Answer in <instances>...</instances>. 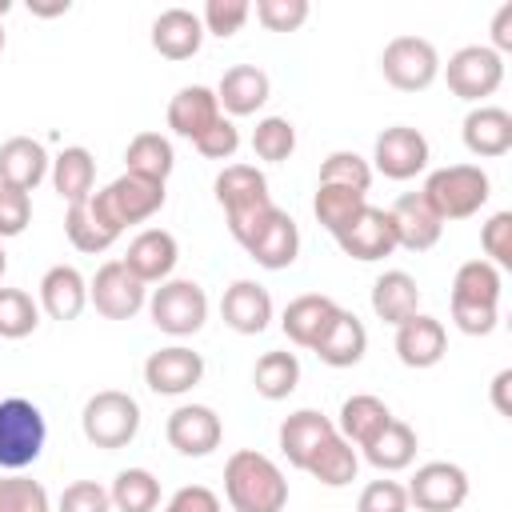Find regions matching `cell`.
Returning a JSON list of instances; mask_svg holds the SVG:
<instances>
[{
  "instance_id": "cell-33",
  "label": "cell",
  "mask_w": 512,
  "mask_h": 512,
  "mask_svg": "<svg viewBox=\"0 0 512 512\" xmlns=\"http://www.w3.org/2000/svg\"><path fill=\"white\" fill-rule=\"evenodd\" d=\"M124 164H128L124 172L164 184V180L172 176V168H176L172 140L160 136V132H136V136L128 140V148H124Z\"/></svg>"
},
{
  "instance_id": "cell-45",
  "label": "cell",
  "mask_w": 512,
  "mask_h": 512,
  "mask_svg": "<svg viewBox=\"0 0 512 512\" xmlns=\"http://www.w3.org/2000/svg\"><path fill=\"white\" fill-rule=\"evenodd\" d=\"M248 16H252L248 0H208L204 12H200V24H204V32L228 40V36H236L248 24Z\"/></svg>"
},
{
  "instance_id": "cell-3",
  "label": "cell",
  "mask_w": 512,
  "mask_h": 512,
  "mask_svg": "<svg viewBox=\"0 0 512 512\" xmlns=\"http://www.w3.org/2000/svg\"><path fill=\"white\" fill-rule=\"evenodd\" d=\"M420 192L440 220H468L488 204L492 180L480 164H448V168H436Z\"/></svg>"
},
{
  "instance_id": "cell-23",
  "label": "cell",
  "mask_w": 512,
  "mask_h": 512,
  "mask_svg": "<svg viewBox=\"0 0 512 512\" xmlns=\"http://www.w3.org/2000/svg\"><path fill=\"white\" fill-rule=\"evenodd\" d=\"M220 316L232 332L240 336H260L272 320V296L264 284L256 280H236L224 288V300H220Z\"/></svg>"
},
{
  "instance_id": "cell-39",
  "label": "cell",
  "mask_w": 512,
  "mask_h": 512,
  "mask_svg": "<svg viewBox=\"0 0 512 512\" xmlns=\"http://www.w3.org/2000/svg\"><path fill=\"white\" fill-rule=\"evenodd\" d=\"M108 496H112L116 512H156L160 508V480L148 468H120Z\"/></svg>"
},
{
  "instance_id": "cell-10",
  "label": "cell",
  "mask_w": 512,
  "mask_h": 512,
  "mask_svg": "<svg viewBox=\"0 0 512 512\" xmlns=\"http://www.w3.org/2000/svg\"><path fill=\"white\" fill-rule=\"evenodd\" d=\"M88 304L104 316V320H132L144 304H148V284H140L124 260H108L96 268V276L88 280Z\"/></svg>"
},
{
  "instance_id": "cell-22",
  "label": "cell",
  "mask_w": 512,
  "mask_h": 512,
  "mask_svg": "<svg viewBox=\"0 0 512 512\" xmlns=\"http://www.w3.org/2000/svg\"><path fill=\"white\" fill-rule=\"evenodd\" d=\"M460 136H464V148L472 156H484V160L508 156V148H512V112L496 108V104H476L464 116Z\"/></svg>"
},
{
  "instance_id": "cell-43",
  "label": "cell",
  "mask_w": 512,
  "mask_h": 512,
  "mask_svg": "<svg viewBox=\"0 0 512 512\" xmlns=\"http://www.w3.org/2000/svg\"><path fill=\"white\" fill-rule=\"evenodd\" d=\"M252 152L268 164H280L296 152V124L288 116H264L252 132Z\"/></svg>"
},
{
  "instance_id": "cell-56",
  "label": "cell",
  "mask_w": 512,
  "mask_h": 512,
  "mask_svg": "<svg viewBox=\"0 0 512 512\" xmlns=\"http://www.w3.org/2000/svg\"><path fill=\"white\" fill-rule=\"evenodd\" d=\"M8 8H12V4H8V0H0V16H4V12H8Z\"/></svg>"
},
{
  "instance_id": "cell-31",
  "label": "cell",
  "mask_w": 512,
  "mask_h": 512,
  "mask_svg": "<svg viewBox=\"0 0 512 512\" xmlns=\"http://www.w3.org/2000/svg\"><path fill=\"white\" fill-rule=\"evenodd\" d=\"M392 420V408L372 396V392H356L340 404V420H336V432L352 444V448H364L368 440H376L384 432V424Z\"/></svg>"
},
{
  "instance_id": "cell-11",
  "label": "cell",
  "mask_w": 512,
  "mask_h": 512,
  "mask_svg": "<svg viewBox=\"0 0 512 512\" xmlns=\"http://www.w3.org/2000/svg\"><path fill=\"white\" fill-rule=\"evenodd\" d=\"M428 160H432L428 136L420 128H412V124H392L372 144V164L388 180H412V176H420L428 168Z\"/></svg>"
},
{
  "instance_id": "cell-7",
  "label": "cell",
  "mask_w": 512,
  "mask_h": 512,
  "mask_svg": "<svg viewBox=\"0 0 512 512\" xmlns=\"http://www.w3.org/2000/svg\"><path fill=\"white\" fill-rule=\"evenodd\" d=\"M148 316L160 332L168 336H196L208 320V296L196 280H164L160 288L148 292Z\"/></svg>"
},
{
  "instance_id": "cell-19",
  "label": "cell",
  "mask_w": 512,
  "mask_h": 512,
  "mask_svg": "<svg viewBox=\"0 0 512 512\" xmlns=\"http://www.w3.org/2000/svg\"><path fill=\"white\" fill-rule=\"evenodd\" d=\"M448 352V332L436 316L416 312L404 324H396V356L404 368H436Z\"/></svg>"
},
{
  "instance_id": "cell-28",
  "label": "cell",
  "mask_w": 512,
  "mask_h": 512,
  "mask_svg": "<svg viewBox=\"0 0 512 512\" xmlns=\"http://www.w3.org/2000/svg\"><path fill=\"white\" fill-rule=\"evenodd\" d=\"M48 152L40 140L32 136H12L0 144V184L8 188H20V192H32L44 176H48Z\"/></svg>"
},
{
  "instance_id": "cell-24",
  "label": "cell",
  "mask_w": 512,
  "mask_h": 512,
  "mask_svg": "<svg viewBox=\"0 0 512 512\" xmlns=\"http://www.w3.org/2000/svg\"><path fill=\"white\" fill-rule=\"evenodd\" d=\"M84 308H88V280L80 276V268L52 264L40 276V312L64 324V320H76Z\"/></svg>"
},
{
  "instance_id": "cell-30",
  "label": "cell",
  "mask_w": 512,
  "mask_h": 512,
  "mask_svg": "<svg viewBox=\"0 0 512 512\" xmlns=\"http://www.w3.org/2000/svg\"><path fill=\"white\" fill-rule=\"evenodd\" d=\"M312 352H316L328 368H352V364H360L364 352H368V328H364V320H360L356 312L340 308V316L332 320V328L324 332V340H320Z\"/></svg>"
},
{
  "instance_id": "cell-50",
  "label": "cell",
  "mask_w": 512,
  "mask_h": 512,
  "mask_svg": "<svg viewBox=\"0 0 512 512\" xmlns=\"http://www.w3.org/2000/svg\"><path fill=\"white\" fill-rule=\"evenodd\" d=\"M28 220H32V196L0 184V240L20 236L28 228Z\"/></svg>"
},
{
  "instance_id": "cell-25",
  "label": "cell",
  "mask_w": 512,
  "mask_h": 512,
  "mask_svg": "<svg viewBox=\"0 0 512 512\" xmlns=\"http://www.w3.org/2000/svg\"><path fill=\"white\" fill-rule=\"evenodd\" d=\"M204 44V24L188 8H164L152 20V48L164 60H192Z\"/></svg>"
},
{
  "instance_id": "cell-26",
  "label": "cell",
  "mask_w": 512,
  "mask_h": 512,
  "mask_svg": "<svg viewBox=\"0 0 512 512\" xmlns=\"http://www.w3.org/2000/svg\"><path fill=\"white\" fill-rule=\"evenodd\" d=\"M220 116H224V112H220V104H216V92L204 88V84H188V88H180V92L168 100V128H172L176 136L192 140V144H196Z\"/></svg>"
},
{
  "instance_id": "cell-34",
  "label": "cell",
  "mask_w": 512,
  "mask_h": 512,
  "mask_svg": "<svg viewBox=\"0 0 512 512\" xmlns=\"http://www.w3.org/2000/svg\"><path fill=\"white\" fill-rule=\"evenodd\" d=\"M64 232H68V240H72V248L76 252H108L116 240H120V232L96 212V204H92V196L88 200H80V204H68V212H64Z\"/></svg>"
},
{
  "instance_id": "cell-1",
  "label": "cell",
  "mask_w": 512,
  "mask_h": 512,
  "mask_svg": "<svg viewBox=\"0 0 512 512\" xmlns=\"http://www.w3.org/2000/svg\"><path fill=\"white\" fill-rule=\"evenodd\" d=\"M224 496L232 512H280L288 504V480L272 456L240 448L224 464Z\"/></svg>"
},
{
  "instance_id": "cell-20",
  "label": "cell",
  "mask_w": 512,
  "mask_h": 512,
  "mask_svg": "<svg viewBox=\"0 0 512 512\" xmlns=\"http://www.w3.org/2000/svg\"><path fill=\"white\" fill-rule=\"evenodd\" d=\"M332 436H336V424H332L324 412L300 408V412L284 416V424H280V452H284V460H288L292 468L304 472V468L312 464V456H316Z\"/></svg>"
},
{
  "instance_id": "cell-27",
  "label": "cell",
  "mask_w": 512,
  "mask_h": 512,
  "mask_svg": "<svg viewBox=\"0 0 512 512\" xmlns=\"http://www.w3.org/2000/svg\"><path fill=\"white\" fill-rule=\"evenodd\" d=\"M244 252H248L260 268H268V272L292 268L296 256H300V228H296V220H292L284 208H276V216L252 236V244H248Z\"/></svg>"
},
{
  "instance_id": "cell-52",
  "label": "cell",
  "mask_w": 512,
  "mask_h": 512,
  "mask_svg": "<svg viewBox=\"0 0 512 512\" xmlns=\"http://www.w3.org/2000/svg\"><path fill=\"white\" fill-rule=\"evenodd\" d=\"M164 512H220V496L212 488H204V484H188V488L172 492Z\"/></svg>"
},
{
  "instance_id": "cell-4",
  "label": "cell",
  "mask_w": 512,
  "mask_h": 512,
  "mask_svg": "<svg viewBox=\"0 0 512 512\" xmlns=\"http://www.w3.org/2000/svg\"><path fill=\"white\" fill-rule=\"evenodd\" d=\"M44 440H48V424L32 400L24 396L0 400V468L4 472H24L28 464H36L44 452Z\"/></svg>"
},
{
  "instance_id": "cell-46",
  "label": "cell",
  "mask_w": 512,
  "mask_h": 512,
  "mask_svg": "<svg viewBox=\"0 0 512 512\" xmlns=\"http://www.w3.org/2000/svg\"><path fill=\"white\" fill-rule=\"evenodd\" d=\"M252 12L268 32H296L312 8H308V0H256Z\"/></svg>"
},
{
  "instance_id": "cell-41",
  "label": "cell",
  "mask_w": 512,
  "mask_h": 512,
  "mask_svg": "<svg viewBox=\"0 0 512 512\" xmlns=\"http://www.w3.org/2000/svg\"><path fill=\"white\" fill-rule=\"evenodd\" d=\"M40 328V300L24 288H0V340H24Z\"/></svg>"
},
{
  "instance_id": "cell-9",
  "label": "cell",
  "mask_w": 512,
  "mask_h": 512,
  "mask_svg": "<svg viewBox=\"0 0 512 512\" xmlns=\"http://www.w3.org/2000/svg\"><path fill=\"white\" fill-rule=\"evenodd\" d=\"M380 72L400 92H424L440 76V52L424 36H396L380 52Z\"/></svg>"
},
{
  "instance_id": "cell-38",
  "label": "cell",
  "mask_w": 512,
  "mask_h": 512,
  "mask_svg": "<svg viewBox=\"0 0 512 512\" xmlns=\"http://www.w3.org/2000/svg\"><path fill=\"white\" fill-rule=\"evenodd\" d=\"M312 480H320L324 488H344V484H352L356 480V472H360V456H356V448L336 432L316 456H312V464L304 468Z\"/></svg>"
},
{
  "instance_id": "cell-37",
  "label": "cell",
  "mask_w": 512,
  "mask_h": 512,
  "mask_svg": "<svg viewBox=\"0 0 512 512\" xmlns=\"http://www.w3.org/2000/svg\"><path fill=\"white\" fill-rule=\"evenodd\" d=\"M252 384H256V392L264 396V400H288L292 392H296V384H300V360H296V352H264L260 360H256V368H252Z\"/></svg>"
},
{
  "instance_id": "cell-13",
  "label": "cell",
  "mask_w": 512,
  "mask_h": 512,
  "mask_svg": "<svg viewBox=\"0 0 512 512\" xmlns=\"http://www.w3.org/2000/svg\"><path fill=\"white\" fill-rule=\"evenodd\" d=\"M204 380V356L192 352L188 344H168L156 348L144 360V384L156 396H184Z\"/></svg>"
},
{
  "instance_id": "cell-53",
  "label": "cell",
  "mask_w": 512,
  "mask_h": 512,
  "mask_svg": "<svg viewBox=\"0 0 512 512\" xmlns=\"http://www.w3.org/2000/svg\"><path fill=\"white\" fill-rule=\"evenodd\" d=\"M492 52H512V4H504L496 16H492Z\"/></svg>"
},
{
  "instance_id": "cell-8",
  "label": "cell",
  "mask_w": 512,
  "mask_h": 512,
  "mask_svg": "<svg viewBox=\"0 0 512 512\" xmlns=\"http://www.w3.org/2000/svg\"><path fill=\"white\" fill-rule=\"evenodd\" d=\"M444 84L452 96L480 104L484 96H492L504 84V56L492 52L488 44H464L448 56V64H440Z\"/></svg>"
},
{
  "instance_id": "cell-15",
  "label": "cell",
  "mask_w": 512,
  "mask_h": 512,
  "mask_svg": "<svg viewBox=\"0 0 512 512\" xmlns=\"http://www.w3.org/2000/svg\"><path fill=\"white\" fill-rule=\"evenodd\" d=\"M164 436L180 456H212L224 440V424L208 404H180L172 408Z\"/></svg>"
},
{
  "instance_id": "cell-36",
  "label": "cell",
  "mask_w": 512,
  "mask_h": 512,
  "mask_svg": "<svg viewBox=\"0 0 512 512\" xmlns=\"http://www.w3.org/2000/svg\"><path fill=\"white\" fill-rule=\"evenodd\" d=\"M92 184H96V160L88 148L72 144L52 160V188L60 192V200L80 204L92 196Z\"/></svg>"
},
{
  "instance_id": "cell-32",
  "label": "cell",
  "mask_w": 512,
  "mask_h": 512,
  "mask_svg": "<svg viewBox=\"0 0 512 512\" xmlns=\"http://www.w3.org/2000/svg\"><path fill=\"white\" fill-rule=\"evenodd\" d=\"M372 312L384 324H392V328L404 324L408 316H416L420 312V288H416V280L408 272H400V268L376 276V284H372Z\"/></svg>"
},
{
  "instance_id": "cell-40",
  "label": "cell",
  "mask_w": 512,
  "mask_h": 512,
  "mask_svg": "<svg viewBox=\"0 0 512 512\" xmlns=\"http://www.w3.org/2000/svg\"><path fill=\"white\" fill-rule=\"evenodd\" d=\"M368 200H364V192H352V188H336V184H316V196H312V212H316V220H320V228L324 232H344L352 220H356V212L364 208Z\"/></svg>"
},
{
  "instance_id": "cell-2",
  "label": "cell",
  "mask_w": 512,
  "mask_h": 512,
  "mask_svg": "<svg viewBox=\"0 0 512 512\" xmlns=\"http://www.w3.org/2000/svg\"><path fill=\"white\" fill-rule=\"evenodd\" d=\"M500 268L480 260H464L452 276V324L464 336H488L500 324Z\"/></svg>"
},
{
  "instance_id": "cell-14",
  "label": "cell",
  "mask_w": 512,
  "mask_h": 512,
  "mask_svg": "<svg viewBox=\"0 0 512 512\" xmlns=\"http://www.w3.org/2000/svg\"><path fill=\"white\" fill-rule=\"evenodd\" d=\"M332 240L340 244L344 256L364 260V264L384 260V256L396 252V228H392V216H388V208H372V204H364V208L356 212V220H352L344 232H336Z\"/></svg>"
},
{
  "instance_id": "cell-12",
  "label": "cell",
  "mask_w": 512,
  "mask_h": 512,
  "mask_svg": "<svg viewBox=\"0 0 512 512\" xmlns=\"http://www.w3.org/2000/svg\"><path fill=\"white\" fill-rule=\"evenodd\" d=\"M468 500V472L452 460H428L408 480V504L420 512H456Z\"/></svg>"
},
{
  "instance_id": "cell-57",
  "label": "cell",
  "mask_w": 512,
  "mask_h": 512,
  "mask_svg": "<svg viewBox=\"0 0 512 512\" xmlns=\"http://www.w3.org/2000/svg\"><path fill=\"white\" fill-rule=\"evenodd\" d=\"M0 52H4V24H0Z\"/></svg>"
},
{
  "instance_id": "cell-51",
  "label": "cell",
  "mask_w": 512,
  "mask_h": 512,
  "mask_svg": "<svg viewBox=\"0 0 512 512\" xmlns=\"http://www.w3.org/2000/svg\"><path fill=\"white\" fill-rule=\"evenodd\" d=\"M236 148H240V128H236L228 116H220V120L196 140V152H200L204 160H232Z\"/></svg>"
},
{
  "instance_id": "cell-16",
  "label": "cell",
  "mask_w": 512,
  "mask_h": 512,
  "mask_svg": "<svg viewBox=\"0 0 512 512\" xmlns=\"http://www.w3.org/2000/svg\"><path fill=\"white\" fill-rule=\"evenodd\" d=\"M388 216H392V228H396V248H408V252L436 248V240L444 232V220L432 212V204L424 200V192L396 196V204L388 208Z\"/></svg>"
},
{
  "instance_id": "cell-42",
  "label": "cell",
  "mask_w": 512,
  "mask_h": 512,
  "mask_svg": "<svg viewBox=\"0 0 512 512\" xmlns=\"http://www.w3.org/2000/svg\"><path fill=\"white\" fill-rule=\"evenodd\" d=\"M316 184H336V188H352V192H364L368 196V188H372V164L360 152L336 148V152L324 156Z\"/></svg>"
},
{
  "instance_id": "cell-18",
  "label": "cell",
  "mask_w": 512,
  "mask_h": 512,
  "mask_svg": "<svg viewBox=\"0 0 512 512\" xmlns=\"http://www.w3.org/2000/svg\"><path fill=\"white\" fill-rule=\"evenodd\" d=\"M340 316V304L332 296H320V292H304L296 300H288L284 316H280V328L284 336L296 344V348H316L324 340V332L332 328V320Z\"/></svg>"
},
{
  "instance_id": "cell-35",
  "label": "cell",
  "mask_w": 512,
  "mask_h": 512,
  "mask_svg": "<svg viewBox=\"0 0 512 512\" xmlns=\"http://www.w3.org/2000/svg\"><path fill=\"white\" fill-rule=\"evenodd\" d=\"M364 460L372 464V468H380V472H404L412 460H416V432H412V424H404V420H388L384 424V432L376 436V440H368L364 448Z\"/></svg>"
},
{
  "instance_id": "cell-49",
  "label": "cell",
  "mask_w": 512,
  "mask_h": 512,
  "mask_svg": "<svg viewBox=\"0 0 512 512\" xmlns=\"http://www.w3.org/2000/svg\"><path fill=\"white\" fill-rule=\"evenodd\" d=\"M356 512H408V488L400 480H372L360 492Z\"/></svg>"
},
{
  "instance_id": "cell-55",
  "label": "cell",
  "mask_w": 512,
  "mask_h": 512,
  "mask_svg": "<svg viewBox=\"0 0 512 512\" xmlns=\"http://www.w3.org/2000/svg\"><path fill=\"white\" fill-rule=\"evenodd\" d=\"M4 272H8V252L0 248V280H4Z\"/></svg>"
},
{
  "instance_id": "cell-29",
  "label": "cell",
  "mask_w": 512,
  "mask_h": 512,
  "mask_svg": "<svg viewBox=\"0 0 512 512\" xmlns=\"http://www.w3.org/2000/svg\"><path fill=\"white\" fill-rule=\"evenodd\" d=\"M216 200L224 208V216H240L256 204H268V180L256 164H228L220 176H216Z\"/></svg>"
},
{
  "instance_id": "cell-54",
  "label": "cell",
  "mask_w": 512,
  "mask_h": 512,
  "mask_svg": "<svg viewBox=\"0 0 512 512\" xmlns=\"http://www.w3.org/2000/svg\"><path fill=\"white\" fill-rule=\"evenodd\" d=\"M508 388H512V368H500L492 376V404L500 416H512V400H508Z\"/></svg>"
},
{
  "instance_id": "cell-21",
  "label": "cell",
  "mask_w": 512,
  "mask_h": 512,
  "mask_svg": "<svg viewBox=\"0 0 512 512\" xmlns=\"http://www.w3.org/2000/svg\"><path fill=\"white\" fill-rule=\"evenodd\" d=\"M212 92H216L220 112H228V120H232V116H252V112H260V108L268 104L272 80H268V72L256 68V64H232V68L220 76V84H216Z\"/></svg>"
},
{
  "instance_id": "cell-47",
  "label": "cell",
  "mask_w": 512,
  "mask_h": 512,
  "mask_svg": "<svg viewBox=\"0 0 512 512\" xmlns=\"http://www.w3.org/2000/svg\"><path fill=\"white\" fill-rule=\"evenodd\" d=\"M480 248H484V260L488 264L512 268V212H496L480 228Z\"/></svg>"
},
{
  "instance_id": "cell-44",
  "label": "cell",
  "mask_w": 512,
  "mask_h": 512,
  "mask_svg": "<svg viewBox=\"0 0 512 512\" xmlns=\"http://www.w3.org/2000/svg\"><path fill=\"white\" fill-rule=\"evenodd\" d=\"M0 512H52V500L40 480L24 472L0 476Z\"/></svg>"
},
{
  "instance_id": "cell-17",
  "label": "cell",
  "mask_w": 512,
  "mask_h": 512,
  "mask_svg": "<svg viewBox=\"0 0 512 512\" xmlns=\"http://www.w3.org/2000/svg\"><path fill=\"white\" fill-rule=\"evenodd\" d=\"M176 260H180L176 236L164 232V228H144L140 236H132L128 256H124V268H128L140 284H164V280H172Z\"/></svg>"
},
{
  "instance_id": "cell-5",
  "label": "cell",
  "mask_w": 512,
  "mask_h": 512,
  "mask_svg": "<svg viewBox=\"0 0 512 512\" xmlns=\"http://www.w3.org/2000/svg\"><path fill=\"white\" fill-rule=\"evenodd\" d=\"M80 428H84V440L104 452L128 448L140 432V404L120 388H104V392L88 396V404L80 412Z\"/></svg>"
},
{
  "instance_id": "cell-48",
  "label": "cell",
  "mask_w": 512,
  "mask_h": 512,
  "mask_svg": "<svg viewBox=\"0 0 512 512\" xmlns=\"http://www.w3.org/2000/svg\"><path fill=\"white\" fill-rule=\"evenodd\" d=\"M56 512H112V496L104 484L96 480H72L60 500H56Z\"/></svg>"
},
{
  "instance_id": "cell-6",
  "label": "cell",
  "mask_w": 512,
  "mask_h": 512,
  "mask_svg": "<svg viewBox=\"0 0 512 512\" xmlns=\"http://www.w3.org/2000/svg\"><path fill=\"white\" fill-rule=\"evenodd\" d=\"M164 196H168L164 184L144 180V176H132V172H120L108 188L92 192V204H96V212H100L116 232H124L128 224L152 220V216L164 208Z\"/></svg>"
}]
</instances>
